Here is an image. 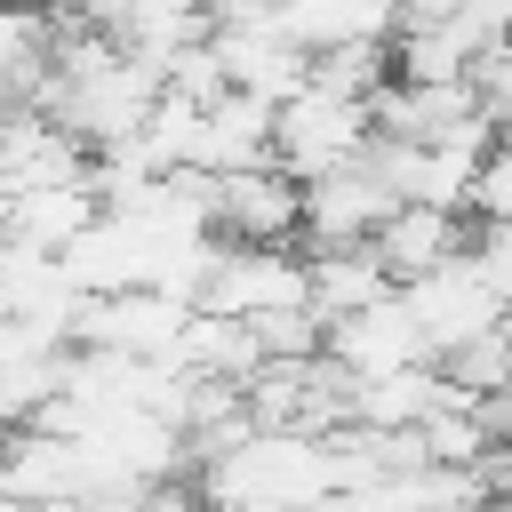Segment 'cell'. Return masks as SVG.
<instances>
[{"instance_id": "ba28073f", "label": "cell", "mask_w": 512, "mask_h": 512, "mask_svg": "<svg viewBox=\"0 0 512 512\" xmlns=\"http://www.w3.org/2000/svg\"><path fill=\"white\" fill-rule=\"evenodd\" d=\"M328 360H344V368L368 384V376L424 368V360H432V344H424V328H416L408 296H384L376 312H360V320H336V328H328Z\"/></svg>"}, {"instance_id": "5b68a950", "label": "cell", "mask_w": 512, "mask_h": 512, "mask_svg": "<svg viewBox=\"0 0 512 512\" xmlns=\"http://www.w3.org/2000/svg\"><path fill=\"white\" fill-rule=\"evenodd\" d=\"M392 208H400V192H392L384 160L368 152V160H352V168L304 184V248H360V240L384 232Z\"/></svg>"}, {"instance_id": "5bb4252c", "label": "cell", "mask_w": 512, "mask_h": 512, "mask_svg": "<svg viewBox=\"0 0 512 512\" xmlns=\"http://www.w3.org/2000/svg\"><path fill=\"white\" fill-rule=\"evenodd\" d=\"M472 88H480V104H488V120H496V128L512 136V40L480 56V72H472Z\"/></svg>"}, {"instance_id": "277c9868", "label": "cell", "mask_w": 512, "mask_h": 512, "mask_svg": "<svg viewBox=\"0 0 512 512\" xmlns=\"http://www.w3.org/2000/svg\"><path fill=\"white\" fill-rule=\"evenodd\" d=\"M408 296V312H416V328H424V344H432V360H448L456 344H472V336H488V328H504V288L488 280V264L480 256H456L448 272H432V280H416V288H400Z\"/></svg>"}, {"instance_id": "9a60e30c", "label": "cell", "mask_w": 512, "mask_h": 512, "mask_svg": "<svg viewBox=\"0 0 512 512\" xmlns=\"http://www.w3.org/2000/svg\"><path fill=\"white\" fill-rule=\"evenodd\" d=\"M472 256H480V264H488V280L512 296V224H480V232H472Z\"/></svg>"}, {"instance_id": "8992f818", "label": "cell", "mask_w": 512, "mask_h": 512, "mask_svg": "<svg viewBox=\"0 0 512 512\" xmlns=\"http://www.w3.org/2000/svg\"><path fill=\"white\" fill-rule=\"evenodd\" d=\"M216 224H224V240H248V248H296L304 240V184L280 160L216 176Z\"/></svg>"}, {"instance_id": "7a4b0ae2", "label": "cell", "mask_w": 512, "mask_h": 512, "mask_svg": "<svg viewBox=\"0 0 512 512\" xmlns=\"http://www.w3.org/2000/svg\"><path fill=\"white\" fill-rule=\"evenodd\" d=\"M296 304H312V256H296V248L224 240V256L200 288V312H224V320H264V312H296Z\"/></svg>"}, {"instance_id": "6da1fadb", "label": "cell", "mask_w": 512, "mask_h": 512, "mask_svg": "<svg viewBox=\"0 0 512 512\" xmlns=\"http://www.w3.org/2000/svg\"><path fill=\"white\" fill-rule=\"evenodd\" d=\"M368 152H376V104L336 96V88H320V80L280 104V144H272V160H280L296 184H320V176H336V168H352V160H368Z\"/></svg>"}, {"instance_id": "ac0fdd59", "label": "cell", "mask_w": 512, "mask_h": 512, "mask_svg": "<svg viewBox=\"0 0 512 512\" xmlns=\"http://www.w3.org/2000/svg\"><path fill=\"white\" fill-rule=\"evenodd\" d=\"M208 8H224V0H208Z\"/></svg>"}, {"instance_id": "7c38bea8", "label": "cell", "mask_w": 512, "mask_h": 512, "mask_svg": "<svg viewBox=\"0 0 512 512\" xmlns=\"http://www.w3.org/2000/svg\"><path fill=\"white\" fill-rule=\"evenodd\" d=\"M440 368H448V384H456L464 400H496V392H512V328H488V336L456 344Z\"/></svg>"}, {"instance_id": "30bf717a", "label": "cell", "mask_w": 512, "mask_h": 512, "mask_svg": "<svg viewBox=\"0 0 512 512\" xmlns=\"http://www.w3.org/2000/svg\"><path fill=\"white\" fill-rule=\"evenodd\" d=\"M304 256H312V312H320L328 328L376 312L384 296H400V280H392V264L376 256V240H360V248H304Z\"/></svg>"}, {"instance_id": "9c48e42d", "label": "cell", "mask_w": 512, "mask_h": 512, "mask_svg": "<svg viewBox=\"0 0 512 512\" xmlns=\"http://www.w3.org/2000/svg\"><path fill=\"white\" fill-rule=\"evenodd\" d=\"M8 200V248H40V256H64L96 216H104V192L96 176L80 184H32V192H0Z\"/></svg>"}, {"instance_id": "2e32d148", "label": "cell", "mask_w": 512, "mask_h": 512, "mask_svg": "<svg viewBox=\"0 0 512 512\" xmlns=\"http://www.w3.org/2000/svg\"><path fill=\"white\" fill-rule=\"evenodd\" d=\"M8 8H40V16H72L80 0H8Z\"/></svg>"}, {"instance_id": "52a82bcc", "label": "cell", "mask_w": 512, "mask_h": 512, "mask_svg": "<svg viewBox=\"0 0 512 512\" xmlns=\"http://www.w3.org/2000/svg\"><path fill=\"white\" fill-rule=\"evenodd\" d=\"M376 256L392 264V280H400V288H416V280L448 272L456 256H472L464 208H424V200H400V208L384 216V232H376Z\"/></svg>"}, {"instance_id": "e0dca14e", "label": "cell", "mask_w": 512, "mask_h": 512, "mask_svg": "<svg viewBox=\"0 0 512 512\" xmlns=\"http://www.w3.org/2000/svg\"><path fill=\"white\" fill-rule=\"evenodd\" d=\"M488 512H512V504H488Z\"/></svg>"}, {"instance_id": "4fadbf2b", "label": "cell", "mask_w": 512, "mask_h": 512, "mask_svg": "<svg viewBox=\"0 0 512 512\" xmlns=\"http://www.w3.org/2000/svg\"><path fill=\"white\" fill-rule=\"evenodd\" d=\"M472 208H480V224H512V136H496V144H488Z\"/></svg>"}, {"instance_id": "3957f363", "label": "cell", "mask_w": 512, "mask_h": 512, "mask_svg": "<svg viewBox=\"0 0 512 512\" xmlns=\"http://www.w3.org/2000/svg\"><path fill=\"white\" fill-rule=\"evenodd\" d=\"M200 304L168 296V288H120V296H88L80 312V352H128V360H168L176 368V344L192 328Z\"/></svg>"}, {"instance_id": "8fae6325", "label": "cell", "mask_w": 512, "mask_h": 512, "mask_svg": "<svg viewBox=\"0 0 512 512\" xmlns=\"http://www.w3.org/2000/svg\"><path fill=\"white\" fill-rule=\"evenodd\" d=\"M392 64H400V80H416V88H456V80L480 72V40H472L456 16H416V24L392 32Z\"/></svg>"}]
</instances>
